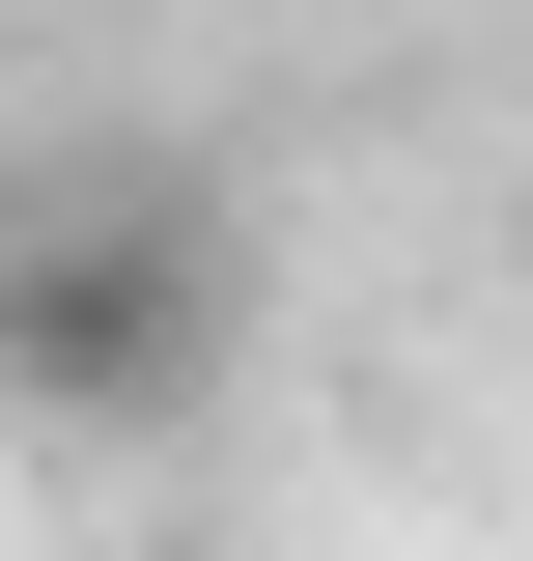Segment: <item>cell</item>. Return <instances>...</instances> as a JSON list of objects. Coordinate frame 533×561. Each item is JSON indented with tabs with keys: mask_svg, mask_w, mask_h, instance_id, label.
<instances>
[{
	"mask_svg": "<svg viewBox=\"0 0 533 561\" xmlns=\"http://www.w3.org/2000/svg\"><path fill=\"white\" fill-rule=\"evenodd\" d=\"M253 337V225L197 169H29L0 197V393L84 421V449H169Z\"/></svg>",
	"mask_w": 533,
	"mask_h": 561,
	"instance_id": "cell-1",
	"label": "cell"
}]
</instances>
